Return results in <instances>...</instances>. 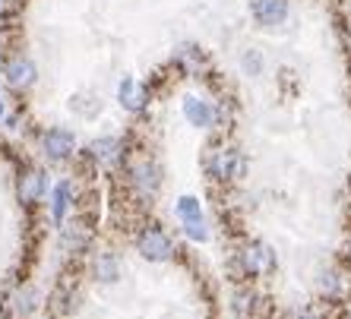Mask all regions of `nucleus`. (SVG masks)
<instances>
[{
	"instance_id": "obj_1",
	"label": "nucleus",
	"mask_w": 351,
	"mask_h": 319,
	"mask_svg": "<svg viewBox=\"0 0 351 319\" xmlns=\"http://www.w3.org/2000/svg\"><path fill=\"white\" fill-rule=\"evenodd\" d=\"M276 253L272 246H266L263 240H247L241 250L234 253V272L237 279H266L276 272Z\"/></svg>"
},
{
	"instance_id": "obj_2",
	"label": "nucleus",
	"mask_w": 351,
	"mask_h": 319,
	"mask_svg": "<svg viewBox=\"0 0 351 319\" xmlns=\"http://www.w3.org/2000/svg\"><path fill=\"white\" fill-rule=\"evenodd\" d=\"M206 174L219 183H231L247 174V158L234 146H213L206 152Z\"/></svg>"
},
{
	"instance_id": "obj_3",
	"label": "nucleus",
	"mask_w": 351,
	"mask_h": 319,
	"mask_svg": "<svg viewBox=\"0 0 351 319\" xmlns=\"http://www.w3.org/2000/svg\"><path fill=\"white\" fill-rule=\"evenodd\" d=\"M0 73H3V86L10 92H29L35 86V79H38V66L25 54H13V58H7Z\"/></svg>"
},
{
	"instance_id": "obj_4",
	"label": "nucleus",
	"mask_w": 351,
	"mask_h": 319,
	"mask_svg": "<svg viewBox=\"0 0 351 319\" xmlns=\"http://www.w3.org/2000/svg\"><path fill=\"white\" fill-rule=\"evenodd\" d=\"M136 250L149 262H168L174 256V240L162 228H143L136 234Z\"/></svg>"
},
{
	"instance_id": "obj_5",
	"label": "nucleus",
	"mask_w": 351,
	"mask_h": 319,
	"mask_svg": "<svg viewBox=\"0 0 351 319\" xmlns=\"http://www.w3.org/2000/svg\"><path fill=\"white\" fill-rule=\"evenodd\" d=\"M41 152L51 158V162H64L76 152V136L66 127H51V130L41 133Z\"/></svg>"
},
{
	"instance_id": "obj_6",
	"label": "nucleus",
	"mask_w": 351,
	"mask_h": 319,
	"mask_svg": "<svg viewBox=\"0 0 351 319\" xmlns=\"http://www.w3.org/2000/svg\"><path fill=\"white\" fill-rule=\"evenodd\" d=\"M288 13H291V3H288V0H250V16H254V23L263 25V29L285 25Z\"/></svg>"
},
{
	"instance_id": "obj_7",
	"label": "nucleus",
	"mask_w": 351,
	"mask_h": 319,
	"mask_svg": "<svg viewBox=\"0 0 351 319\" xmlns=\"http://www.w3.org/2000/svg\"><path fill=\"white\" fill-rule=\"evenodd\" d=\"M180 107H184V117H187V123H190V127H196V130H213L215 123H219V107H215L209 99L187 95Z\"/></svg>"
},
{
	"instance_id": "obj_8",
	"label": "nucleus",
	"mask_w": 351,
	"mask_h": 319,
	"mask_svg": "<svg viewBox=\"0 0 351 319\" xmlns=\"http://www.w3.org/2000/svg\"><path fill=\"white\" fill-rule=\"evenodd\" d=\"M130 177H133V187L143 193V196H156L158 187H162V171H158L156 162H136L130 168Z\"/></svg>"
},
{
	"instance_id": "obj_9",
	"label": "nucleus",
	"mask_w": 351,
	"mask_h": 319,
	"mask_svg": "<svg viewBox=\"0 0 351 319\" xmlns=\"http://www.w3.org/2000/svg\"><path fill=\"white\" fill-rule=\"evenodd\" d=\"M174 64H178V70L184 76H199L209 70V58H206L203 48H196V44H180L178 51H174Z\"/></svg>"
},
{
	"instance_id": "obj_10",
	"label": "nucleus",
	"mask_w": 351,
	"mask_h": 319,
	"mask_svg": "<svg viewBox=\"0 0 351 319\" xmlns=\"http://www.w3.org/2000/svg\"><path fill=\"white\" fill-rule=\"evenodd\" d=\"M117 101H121L127 111H143L146 107V101H149V92H146V86L143 82H136L133 76H123L121 79V86H117Z\"/></svg>"
},
{
	"instance_id": "obj_11",
	"label": "nucleus",
	"mask_w": 351,
	"mask_h": 319,
	"mask_svg": "<svg viewBox=\"0 0 351 319\" xmlns=\"http://www.w3.org/2000/svg\"><path fill=\"white\" fill-rule=\"evenodd\" d=\"M45 190H48V177H45V171H38V168H32V171H25L23 177H19V199H23L25 205L38 203V199L45 196Z\"/></svg>"
},
{
	"instance_id": "obj_12",
	"label": "nucleus",
	"mask_w": 351,
	"mask_h": 319,
	"mask_svg": "<svg viewBox=\"0 0 351 319\" xmlns=\"http://www.w3.org/2000/svg\"><path fill=\"white\" fill-rule=\"evenodd\" d=\"M89 155L95 158L98 164L111 168V164H117L123 158V146H121V140H114V136H101V140H95L89 146Z\"/></svg>"
},
{
	"instance_id": "obj_13",
	"label": "nucleus",
	"mask_w": 351,
	"mask_h": 319,
	"mask_svg": "<svg viewBox=\"0 0 351 319\" xmlns=\"http://www.w3.org/2000/svg\"><path fill=\"white\" fill-rule=\"evenodd\" d=\"M86 244H89V228H86L82 221L64 225V231H60V246H64L66 253H80V250H86Z\"/></svg>"
},
{
	"instance_id": "obj_14",
	"label": "nucleus",
	"mask_w": 351,
	"mask_h": 319,
	"mask_svg": "<svg viewBox=\"0 0 351 319\" xmlns=\"http://www.w3.org/2000/svg\"><path fill=\"white\" fill-rule=\"evenodd\" d=\"M70 203H73V187H70V180H60L58 187L51 190V218L58 221V225L64 221Z\"/></svg>"
},
{
	"instance_id": "obj_15",
	"label": "nucleus",
	"mask_w": 351,
	"mask_h": 319,
	"mask_svg": "<svg viewBox=\"0 0 351 319\" xmlns=\"http://www.w3.org/2000/svg\"><path fill=\"white\" fill-rule=\"evenodd\" d=\"M256 307H260V297L250 288H237L234 297H231V310L237 313V319H254Z\"/></svg>"
},
{
	"instance_id": "obj_16",
	"label": "nucleus",
	"mask_w": 351,
	"mask_h": 319,
	"mask_svg": "<svg viewBox=\"0 0 351 319\" xmlns=\"http://www.w3.org/2000/svg\"><path fill=\"white\" fill-rule=\"evenodd\" d=\"M92 272H95L98 281H114L117 279V256L114 253H95Z\"/></svg>"
},
{
	"instance_id": "obj_17",
	"label": "nucleus",
	"mask_w": 351,
	"mask_h": 319,
	"mask_svg": "<svg viewBox=\"0 0 351 319\" xmlns=\"http://www.w3.org/2000/svg\"><path fill=\"white\" fill-rule=\"evenodd\" d=\"M180 225H184V234H187L190 240H199V244H206V240H209V225H206L203 215H199V218L180 221Z\"/></svg>"
},
{
	"instance_id": "obj_18",
	"label": "nucleus",
	"mask_w": 351,
	"mask_h": 319,
	"mask_svg": "<svg viewBox=\"0 0 351 319\" xmlns=\"http://www.w3.org/2000/svg\"><path fill=\"white\" fill-rule=\"evenodd\" d=\"M319 285H323V294L326 297H339V294H345V285H348V281H345L342 272H326Z\"/></svg>"
},
{
	"instance_id": "obj_19",
	"label": "nucleus",
	"mask_w": 351,
	"mask_h": 319,
	"mask_svg": "<svg viewBox=\"0 0 351 319\" xmlns=\"http://www.w3.org/2000/svg\"><path fill=\"white\" fill-rule=\"evenodd\" d=\"M13 310H16L19 316H29V313L35 310V291L32 288H19L16 294H13Z\"/></svg>"
},
{
	"instance_id": "obj_20",
	"label": "nucleus",
	"mask_w": 351,
	"mask_h": 319,
	"mask_svg": "<svg viewBox=\"0 0 351 319\" xmlns=\"http://www.w3.org/2000/svg\"><path fill=\"white\" fill-rule=\"evenodd\" d=\"M203 215V205H199V199L193 196H180L178 199V218L187 221V218H199Z\"/></svg>"
},
{
	"instance_id": "obj_21",
	"label": "nucleus",
	"mask_w": 351,
	"mask_h": 319,
	"mask_svg": "<svg viewBox=\"0 0 351 319\" xmlns=\"http://www.w3.org/2000/svg\"><path fill=\"white\" fill-rule=\"evenodd\" d=\"M241 66H244L250 76H260V70H263V58H260V51H247L244 54V60H241Z\"/></svg>"
},
{
	"instance_id": "obj_22",
	"label": "nucleus",
	"mask_w": 351,
	"mask_h": 319,
	"mask_svg": "<svg viewBox=\"0 0 351 319\" xmlns=\"http://www.w3.org/2000/svg\"><path fill=\"white\" fill-rule=\"evenodd\" d=\"M294 319H323V313H319V310H301Z\"/></svg>"
},
{
	"instance_id": "obj_23",
	"label": "nucleus",
	"mask_w": 351,
	"mask_h": 319,
	"mask_svg": "<svg viewBox=\"0 0 351 319\" xmlns=\"http://www.w3.org/2000/svg\"><path fill=\"white\" fill-rule=\"evenodd\" d=\"M7 117V99H3V92H0V120Z\"/></svg>"
},
{
	"instance_id": "obj_24",
	"label": "nucleus",
	"mask_w": 351,
	"mask_h": 319,
	"mask_svg": "<svg viewBox=\"0 0 351 319\" xmlns=\"http://www.w3.org/2000/svg\"><path fill=\"white\" fill-rule=\"evenodd\" d=\"M348 259H351V246H348Z\"/></svg>"
},
{
	"instance_id": "obj_25",
	"label": "nucleus",
	"mask_w": 351,
	"mask_h": 319,
	"mask_svg": "<svg viewBox=\"0 0 351 319\" xmlns=\"http://www.w3.org/2000/svg\"><path fill=\"white\" fill-rule=\"evenodd\" d=\"M0 3H3V0H0Z\"/></svg>"
}]
</instances>
